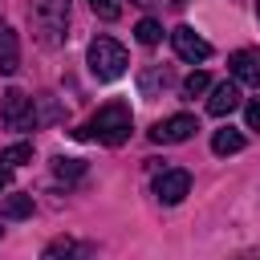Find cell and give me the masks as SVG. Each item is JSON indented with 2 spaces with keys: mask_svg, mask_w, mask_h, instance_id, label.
Instances as JSON below:
<instances>
[{
  "mask_svg": "<svg viewBox=\"0 0 260 260\" xmlns=\"http://www.w3.org/2000/svg\"><path fill=\"white\" fill-rule=\"evenodd\" d=\"M207 89H211V81H207L203 69H195V73L183 77V93H187V98H199V93H207Z\"/></svg>",
  "mask_w": 260,
  "mask_h": 260,
  "instance_id": "obj_16",
  "label": "cell"
},
{
  "mask_svg": "<svg viewBox=\"0 0 260 260\" xmlns=\"http://www.w3.org/2000/svg\"><path fill=\"white\" fill-rule=\"evenodd\" d=\"M187 191H191V175H187V171H162V175L154 179V199L167 203V207L183 203Z\"/></svg>",
  "mask_w": 260,
  "mask_h": 260,
  "instance_id": "obj_7",
  "label": "cell"
},
{
  "mask_svg": "<svg viewBox=\"0 0 260 260\" xmlns=\"http://www.w3.org/2000/svg\"><path fill=\"white\" fill-rule=\"evenodd\" d=\"M236 106H240V81H223V85H215L211 98H207V114H211V118H223V114H232Z\"/></svg>",
  "mask_w": 260,
  "mask_h": 260,
  "instance_id": "obj_9",
  "label": "cell"
},
{
  "mask_svg": "<svg viewBox=\"0 0 260 260\" xmlns=\"http://www.w3.org/2000/svg\"><path fill=\"white\" fill-rule=\"evenodd\" d=\"M16 69H20V41L12 28H0V73L12 77Z\"/></svg>",
  "mask_w": 260,
  "mask_h": 260,
  "instance_id": "obj_10",
  "label": "cell"
},
{
  "mask_svg": "<svg viewBox=\"0 0 260 260\" xmlns=\"http://www.w3.org/2000/svg\"><path fill=\"white\" fill-rule=\"evenodd\" d=\"M8 179H12V167H8V162H4V158H0V191H4V187H8Z\"/></svg>",
  "mask_w": 260,
  "mask_h": 260,
  "instance_id": "obj_21",
  "label": "cell"
},
{
  "mask_svg": "<svg viewBox=\"0 0 260 260\" xmlns=\"http://www.w3.org/2000/svg\"><path fill=\"white\" fill-rule=\"evenodd\" d=\"M85 61H89V73H93L98 81H114V77H122V73H126V65H130L126 49H122L114 37H93V41H89Z\"/></svg>",
  "mask_w": 260,
  "mask_h": 260,
  "instance_id": "obj_3",
  "label": "cell"
},
{
  "mask_svg": "<svg viewBox=\"0 0 260 260\" xmlns=\"http://www.w3.org/2000/svg\"><path fill=\"white\" fill-rule=\"evenodd\" d=\"M0 158H4L8 167H24V162H32V142H12Z\"/></svg>",
  "mask_w": 260,
  "mask_h": 260,
  "instance_id": "obj_15",
  "label": "cell"
},
{
  "mask_svg": "<svg viewBox=\"0 0 260 260\" xmlns=\"http://www.w3.org/2000/svg\"><path fill=\"white\" fill-rule=\"evenodd\" d=\"M134 37H138V45H158L162 41V24L158 20H138V28H134Z\"/></svg>",
  "mask_w": 260,
  "mask_h": 260,
  "instance_id": "obj_14",
  "label": "cell"
},
{
  "mask_svg": "<svg viewBox=\"0 0 260 260\" xmlns=\"http://www.w3.org/2000/svg\"><path fill=\"white\" fill-rule=\"evenodd\" d=\"M77 138H98V142H106V146H122V142L130 138V106H122V102L102 106V110L77 130Z\"/></svg>",
  "mask_w": 260,
  "mask_h": 260,
  "instance_id": "obj_1",
  "label": "cell"
},
{
  "mask_svg": "<svg viewBox=\"0 0 260 260\" xmlns=\"http://www.w3.org/2000/svg\"><path fill=\"white\" fill-rule=\"evenodd\" d=\"M53 175H57V179H81V175H85V162L61 154V158H53Z\"/></svg>",
  "mask_w": 260,
  "mask_h": 260,
  "instance_id": "obj_13",
  "label": "cell"
},
{
  "mask_svg": "<svg viewBox=\"0 0 260 260\" xmlns=\"http://www.w3.org/2000/svg\"><path fill=\"white\" fill-rule=\"evenodd\" d=\"M0 215L4 219H28L32 215V195H8L0 203Z\"/></svg>",
  "mask_w": 260,
  "mask_h": 260,
  "instance_id": "obj_12",
  "label": "cell"
},
{
  "mask_svg": "<svg viewBox=\"0 0 260 260\" xmlns=\"http://www.w3.org/2000/svg\"><path fill=\"white\" fill-rule=\"evenodd\" d=\"M0 232H4V228H0Z\"/></svg>",
  "mask_w": 260,
  "mask_h": 260,
  "instance_id": "obj_24",
  "label": "cell"
},
{
  "mask_svg": "<svg viewBox=\"0 0 260 260\" xmlns=\"http://www.w3.org/2000/svg\"><path fill=\"white\" fill-rule=\"evenodd\" d=\"M0 28H4V24H0Z\"/></svg>",
  "mask_w": 260,
  "mask_h": 260,
  "instance_id": "obj_23",
  "label": "cell"
},
{
  "mask_svg": "<svg viewBox=\"0 0 260 260\" xmlns=\"http://www.w3.org/2000/svg\"><path fill=\"white\" fill-rule=\"evenodd\" d=\"M4 126L8 130H32L41 118H37V106H32V98L28 93H20V89H8L4 93Z\"/></svg>",
  "mask_w": 260,
  "mask_h": 260,
  "instance_id": "obj_4",
  "label": "cell"
},
{
  "mask_svg": "<svg viewBox=\"0 0 260 260\" xmlns=\"http://www.w3.org/2000/svg\"><path fill=\"white\" fill-rule=\"evenodd\" d=\"M244 122H248V130H260V98H252L244 106Z\"/></svg>",
  "mask_w": 260,
  "mask_h": 260,
  "instance_id": "obj_20",
  "label": "cell"
},
{
  "mask_svg": "<svg viewBox=\"0 0 260 260\" xmlns=\"http://www.w3.org/2000/svg\"><path fill=\"white\" fill-rule=\"evenodd\" d=\"M69 252H77L73 240H53V244L45 248V260H53V256H69Z\"/></svg>",
  "mask_w": 260,
  "mask_h": 260,
  "instance_id": "obj_19",
  "label": "cell"
},
{
  "mask_svg": "<svg viewBox=\"0 0 260 260\" xmlns=\"http://www.w3.org/2000/svg\"><path fill=\"white\" fill-rule=\"evenodd\" d=\"M167 81H171V77H167V69H162V73H158V69H150V73H142V81H138V85H142V93H154V85H167Z\"/></svg>",
  "mask_w": 260,
  "mask_h": 260,
  "instance_id": "obj_18",
  "label": "cell"
},
{
  "mask_svg": "<svg viewBox=\"0 0 260 260\" xmlns=\"http://www.w3.org/2000/svg\"><path fill=\"white\" fill-rule=\"evenodd\" d=\"M89 8H93V16H102V20H118V16H122V0H89Z\"/></svg>",
  "mask_w": 260,
  "mask_h": 260,
  "instance_id": "obj_17",
  "label": "cell"
},
{
  "mask_svg": "<svg viewBox=\"0 0 260 260\" xmlns=\"http://www.w3.org/2000/svg\"><path fill=\"white\" fill-rule=\"evenodd\" d=\"M32 16V32L45 49H57L65 41V28H69V0H32L28 8Z\"/></svg>",
  "mask_w": 260,
  "mask_h": 260,
  "instance_id": "obj_2",
  "label": "cell"
},
{
  "mask_svg": "<svg viewBox=\"0 0 260 260\" xmlns=\"http://www.w3.org/2000/svg\"><path fill=\"white\" fill-rule=\"evenodd\" d=\"M195 130H199V126H195L191 114H171V118H162V122L150 126V142H158V146H179V142H187Z\"/></svg>",
  "mask_w": 260,
  "mask_h": 260,
  "instance_id": "obj_5",
  "label": "cell"
},
{
  "mask_svg": "<svg viewBox=\"0 0 260 260\" xmlns=\"http://www.w3.org/2000/svg\"><path fill=\"white\" fill-rule=\"evenodd\" d=\"M228 69H232V77H236L240 85L260 89V53H252V49H236V53L228 57Z\"/></svg>",
  "mask_w": 260,
  "mask_h": 260,
  "instance_id": "obj_8",
  "label": "cell"
},
{
  "mask_svg": "<svg viewBox=\"0 0 260 260\" xmlns=\"http://www.w3.org/2000/svg\"><path fill=\"white\" fill-rule=\"evenodd\" d=\"M211 150H215V154H240V150H244V134L232 130V126H228V130H215V134H211Z\"/></svg>",
  "mask_w": 260,
  "mask_h": 260,
  "instance_id": "obj_11",
  "label": "cell"
},
{
  "mask_svg": "<svg viewBox=\"0 0 260 260\" xmlns=\"http://www.w3.org/2000/svg\"><path fill=\"white\" fill-rule=\"evenodd\" d=\"M256 20H260V0H256Z\"/></svg>",
  "mask_w": 260,
  "mask_h": 260,
  "instance_id": "obj_22",
  "label": "cell"
},
{
  "mask_svg": "<svg viewBox=\"0 0 260 260\" xmlns=\"http://www.w3.org/2000/svg\"><path fill=\"white\" fill-rule=\"evenodd\" d=\"M171 45H175V53H179L187 65H199V61L211 57V45H207L195 28H187V24H179V28L171 32Z\"/></svg>",
  "mask_w": 260,
  "mask_h": 260,
  "instance_id": "obj_6",
  "label": "cell"
}]
</instances>
